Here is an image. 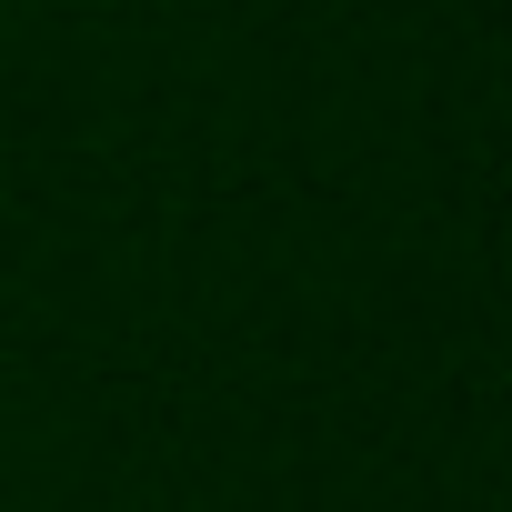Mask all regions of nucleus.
<instances>
[]
</instances>
